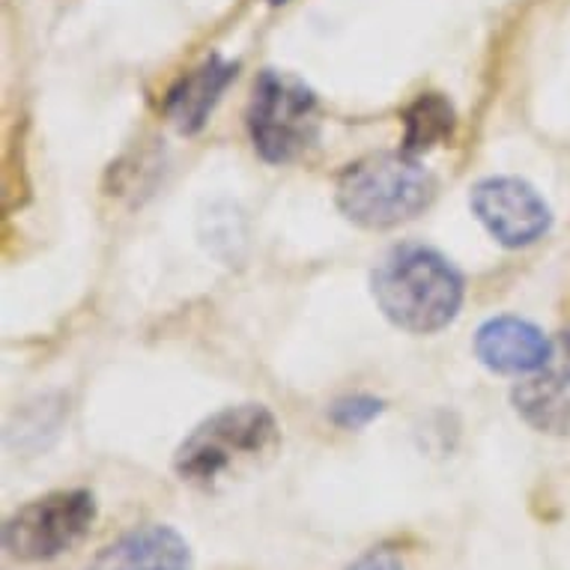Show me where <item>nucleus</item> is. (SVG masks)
<instances>
[{
	"label": "nucleus",
	"mask_w": 570,
	"mask_h": 570,
	"mask_svg": "<svg viewBox=\"0 0 570 570\" xmlns=\"http://www.w3.org/2000/svg\"><path fill=\"white\" fill-rule=\"evenodd\" d=\"M281 445L278 421L261 403H239L200 421L174 454V472L195 490H222L263 466Z\"/></svg>",
	"instance_id": "nucleus-1"
},
{
	"label": "nucleus",
	"mask_w": 570,
	"mask_h": 570,
	"mask_svg": "<svg viewBox=\"0 0 570 570\" xmlns=\"http://www.w3.org/2000/svg\"><path fill=\"white\" fill-rule=\"evenodd\" d=\"M374 299L385 317L412 335L440 332L460 314L463 278L440 252L401 245L376 266Z\"/></svg>",
	"instance_id": "nucleus-2"
},
{
	"label": "nucleus",
	"mask_w": 570,
	"mask_h": 570,
	"mask_svg": "<svg viewBox=\"0 0 570 570\" xmlns=\"http://www.w3.org/2000/svg\"><path fill=\"white\" fill-rule=\"evenodd\" d=\"M436 183L410 153H376L337 179V206L353 225L389 230L428 209Z\"/></svg>",
	"instance_id": "nucleus-3"
},
{
	"label": "nucleus",
	"mask_w": 570,
	"mask_h": 570,
	"mask_svg": "<svg viewBox=\"0 0 570 570\" xmlns=\"http://www.w3.org/2000/svg\"><path fill=\"white\" fill-rule=\"evenodd\" d=\"M254 150L272 165H287L314 147L320 131L317 96L302 78L266 69L248 105Z\"/></svg>",
	"instance_id": "nucleus-4"
},
{
	"label": "nucleus",
	"mask_w": 570,
	"mask_h": 570,
	"mask_svg": "<svg viewBox=\"0 0 570 570\" xmlns=\"http://www.w3.org/2000/svg\"><path fill=\"white\" fill-rule=\"evenodd\" d=\"M96 523L90 490H55L30 499L3 523V550L16 561H48L81 543Z\"/></svg>",
	"instance_id": "nucleus-5"
},
{
	"label": "nucleus",
	"mask_w": 570,
	"mask_h": 570,
	"mask_svg": "<svg viewBox=\"0 0 570 570\" xmlns=\"http://www.w3.org/2000/svg\"><path fill=\"white\" fill-rule=\"evenodd\" d=\"M469 204L487 234L505 248H525L543 239L552 227V209L525 179H484L472 188Z\"/></svg>",
	"instance_id": "nucleus-6"
},
{
	"label": "nucleus",
	"mask_w": 570,
	"mask_h": 570,
	"mask_svg": "<svg viewBox=\"0 0 570 570\" xmlns=\"http://www.w3.org/2000/svg\"><path fill=\"white\" fill-rule=\"evenodd\" d=\"M556 344L541 328L520 317L487 320L475 335L478 362L493 374L529 376L552 358Z\"/></svg>",
	"instance_id": "nucleus-7"
},
{
	"label": "nucleus",
	"mask_w": 570,
	"mask_h": 570,
	"mask_svg": "<svg viewBox=\"0 0 570 570\" xmlns=\"http://www.w3.org/2000/svg\"><path fill=\"white\" fill-rule=\"evenodd\" d=\"M514 406L534 431L570 436V337L556 344L541 371L517 385Z\"/></svg>",
	"instance_id": "nucleus-8"
},
{
	"label": "nucleus",
	"mask_w": 570,
	"mask_h": 570,
	"mask_svg": "<svg viewBox=\"0 0 570 570\" xmlns=\"http://www.w3.org/2000/svg\"><path fill=\"white\" fill-rule=\"evenodd\" d=\"M87 570H191V550L174 525L147 523L102 547Z\"/></svg>",
	"instance_id": "nucleus-9"
},
{
	"label": "nucleus",
	"mask_w": 570,
	"mask_h": 570,
	"mask_svg": "<svg viewBox=\"0 0 570 570\" xmlns=\"http://www.w3.org/2000/svg\"><path fill=\"white\" fill-rule=\"evenodd\" d=\"M236 78V66L225 63L222 57H209L206 63L191 69L183 81L168 94L165 114L183 135H191L213 114L227 85Z\"/></svg>",
	"instance_id": "nucleus-10"
},
{
	"label": "nucleus",
	"mask_w": 570,
	"mask_h": 570,
	"mask_svg": "<svg viewBox=\"0 0 570 570\" xmlns=\"http://www.w3.org/2000/svg\"><path fill=\"white\" fill-rule=\"evenodd\" d=\"M403 122H406L403 144H406V153L415 156L454 135V108L440 94H424L410 105Z\"/></svg>",
	"instance_id": "nucleus-11"
},
{
	"label": "nucleus",
	"mask_w": 570,
	"mask_h": 570,
	"mask_svg": "<svg viewBox=\"0 0 570 570\" xmlns=\"http://www.w3.org/2000/svg\"><path fill=\"white\" fill-rule=\"evenodd\" d=\"M383 412V403L374 401V397H350V401H341L332 412V419L341 424V428H362L371 419H376Z\"/></svg>",
	"instance_id": "nucleus-12"
},
{
	"label": "nucleus",
	"mask_w": 570,
	"mask_h": 570,
	"mask_svg": "<svg viewBox=\"0 0 570 570\" xmlns=\"http://www.w3.org/2000/svg\"><path fill=\"white\" fill-rule=\"evenodd\" d=\"M346 570H403V561L392 550H367Z\"/></svg>",
	"instance_id": "nucleus-13"
},
{
	"label": "nucleus",
	"mask_w": 570,
	"mask_h": 570,
	"mask_svg": "<svg viewBox=\"0 0 570 570\" xmlns=\"http://www.w3.org/2000/svg\"><path fill=\"white\" fill-rule=\"evenodd\" d=\"M269 3H287V0H269Z\"/></svg>",
	"instance_id": "nucleus-14"
}]
</instances>
